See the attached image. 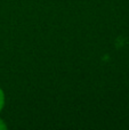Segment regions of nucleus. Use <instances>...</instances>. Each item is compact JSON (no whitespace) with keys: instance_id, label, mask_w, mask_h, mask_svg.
<instances>
[{"instance_id":"nucleus-1","label":"nucleus","mask_w":129,"mask_h":130,"mask_svg":"<svg viewBox=\"0 0 129 130\" xmlns=\"http://www.w3.org/2000/svg\"><path fill=\"white\" fill-rule=\"evenodd\" d=\"M4 105H5V94H4V90L0 88V112L4 108Z\"/></svg>"},{"instance_id":"nucleus-2","label":"nucleus","mask_w":129,"mask_h":130,"mask_svg":"<svg viewBox=\"0 0 129 130\" xmlns=\"http://www.w3.org/2000/svg\"><path fill=\"white\" fill-rule=\"evenodd\" d=\"M5 129H7L6 123H5V122H4V120H1V119H0V130H5Z\"/></svg>"}]
</instances>
